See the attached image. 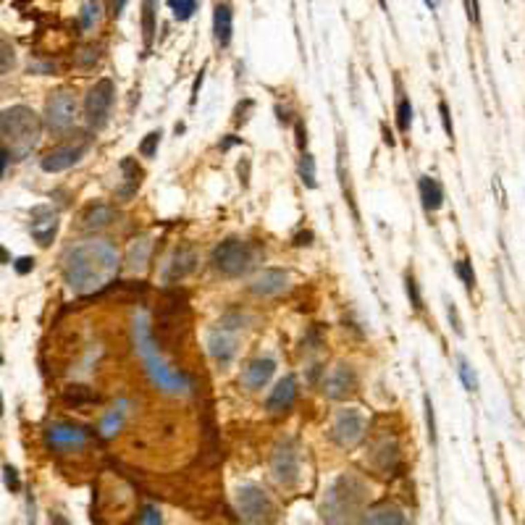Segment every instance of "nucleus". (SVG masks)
Returning <instances> with one entry per match:
<instances>
[{
  "label": "nucleus",
  "instance_id": "5",
  "mask_svg": "<svg viewBox=\"0 0 525 525\" xmlns=\"http://www.w3.org/2000/svg\"><path fill=\"white\" fill-rule=\"evenodd\" d=\"M236 510L242 515V520L249 525H274L278 520V507L276 502L260 486H239L236 491Z\"/></svg>",
  "mask_w": 525,
  "mask_h": 525
},
{
  "label": "nucleus",
  "instance_id": "36",
  "mask_svg": "<svg viewBox=\"0 0 525 525\" xmlns=\"http://www.w3.org/2000/svg\"><path fill=\"white\" fill-rule=\"evenodd\" d=\"M97 58H100V55H97V48H82L74 61H77L79 68H92V66L97 64Z\"/></svg>",
  "mask_w": 525,
  "mask_h": 525
},
{
  "label": "nucleus",
  "instance_id": "29",
  "mask_svg": "<svg viewBox=\"0 0 525 525\" xmlns=\"http://www.w3.org/2000/svg\"><path fill=\"white\" fill-rule=\"evenodd\" d=\"M410 124H412V105H410V100L399 92V100H397V129L402 131V134H407V131H410Z\"/></svg>",
  "mask_w": 525,
  "mask_h": 525
},
{
  "label": "nucleus",
  "instance_id": "13",
  "mask_svg": "<svg viewBox=\"0 0 525 525\" xmlns=\"http://www.w3.org/2000/svg\"><path fill=\"white\" fill-rule=\"evenodd\" d=\"M354 389H357V373L347 363L331 368V373L323 379V392H326L328 399H347L354 394Z\"/></svg>",
  "mask_w": 525,
  "mask_h": 525
},
{
  "label": "nucleus",
  "instance_id": "10",
  "mask_svg": "<svg viewBox=\"0 0 525 525\" xmlns=\"http://www.w3.org/2000/svg\"><path fill=\"white\" fill-rule=\"evenodd\" d=\"M365 418L360 410H341L334 428H331V439L341 446V449H354L365 439Z\"/></svg>",
  "mask_w": 525,
  "mask_h": 525
},
{
  "label": "nucleus",
  "instance_id": "42",
  "mask_svg": "<svg viewBox=\"0 0 525 525\" xmlns=\"http://www.w3.org/2000/svg\"><path fill=\"white\" fill-rule=\"evenodd\" d=\"M11 66H13V48L8 45V39L3 37V66H0V71H3V74H8V71H11Z\"/></svg>",
  "mask_w": 525,
  "mask_h": 525
},
{
  "label": "nucleus",
  "instance_id": "35",
  "mask_svg": "<svg viewBox=\"0 0 525 525\" xmlns=\"http://www.w3.org/2000/svg\"><path fill=\"white\" fill-rule=\"evenodd\" d=\"M405 284H407V297L412 302V307L415 310H423V300H420V289H418V281H415V276L407 274L405 276Z\"/></svg>",
  "mask_w": 525,
  "mask_h": 525
},
{
  "label": "nucleus",
  "instance_id": "49",
  "mask_svg": "<svg viewBox=\"0 0 525 525\" xmlns=\"http://www.w3.org/2000/svg\"><path fill=\"white\" fill-rule=\"evenodd\" d=\"M381 6H383V0H381Z\"/></svg>",
  "mask_w": 525,
  "mask_h": 525
},
{
  "label": "nucleus",
  "instance_id": "4",
  "mask_svg": "<svg viewBox=\"0 0 525 525\" xmlns=\"http://www.w3.org/2000/svg\"><path fill=\"white\" fill-rule=\"evenodd\" d=\"M45 121L26 105H11L0 116V137L3 147L11 153L16 160H24L39 142Z\"/></svg>",
  "mask_w": 525,
  "mask_h": 525
},
{
  "label": "nucleus",
  "instance_id": "23",
  "mask_svg": "<svg viewBox=\"0 0 525 525\" xmlns=\"http://www.w3.org/2000/svg\"><path fill=\"white\" fill-rule=\"evenodd\" d=\"M420 200H423V208L428 213H436V210L444 205V189L441 184L431 179V176H420Z\"/></svg>",
  "mask_w": 525,
  "mask_h": 525
},
{
  "label": "nucleus",
  "instance_id": "8",
  "mask_svg": "<svg viewBox=\"0 0 525 525\" xmlns=\"http://www.w3.org/2000/svg\"><path fill=\"white\" fill-rule=\"evenodd\" d=\"M90 147H92L90 134H87V131H77V134H71L66 142L52 147L50 153H45V158L39 160V169L45 171V173H58V171L71 169L74 163H79L82 158L87 155Z\"/></svg>",
  "mask_w": 525,
  "mask_h": 525
},
{
  "label": "nucleus",
  "instance_id": "1",
  "mask_svg": "<svg viewBox=\"0 0 525 525\" xmlns=\"http://www.w3.org/2000/svg\"><path fill=\"white\" fill-rule=\"evenodd\" d=\"M118 252L105 239L77 242L64 252V278L77 294H92L108 287L118 274Z\"/></svg>",
  "mask_w": 525,
  "mask_h": 525
},
{
  "label": "nucleus",
  "instance_id": "9",
  "mask_svg": "<svg viewBox=\"0 0 525 525\" xmlns=\"http://www.w3.org/2000/svg\"><path fill=\"white\" fill-rule=\"evenodd\" d=\"M113 100H116V84L111 79H97L84 97V118L90 129L100 131L108 124Z\"/></svg>",
  "mask_w": 525,
  "mask_h": 525
},
{
  "label": "nucleus",
  "instance_id": "40",
  "mask_svg": "<svg viewBox=\"0 0 525 525\" xmlns=\"http://www.w3.org/2000/svg\"><path fill=\"white\" fill-rule=\"evenodd\" d=\"M426 423H428V439L431 444H436V418H433V405L428 397H426Z\"/></svg>",
  "mask_w": 525,
  "mask_h": 525
},
{
  "label": "nucleus",
  "instance_id": "25",
  "mask_svg": "<svg viewBox=\"0 0 525 525\" xmlns=\"http://www.w3.org/2000/svg\"><path fill=\"white\" fill-rule=\"evenodd\" d=\"M121 171H124V184L118 187V197L121 200H129V197L137 195V189H140V182H142V169L126 158V160H121Z\"/></svg>",
  "mask_w": 525,
  "mask_h": 525
},
{
  "label": "nucleus",
  "instance_id": "28",
  "mask_svg": "<svg viewBox=\"0 0 525 525\" xmlns=\"http://www.w3.org/2000/svg\"><path fill=\"white\" fill-rule=\"evenodd\" d=\"M124 407H126V402H118V407H113V410L105 415L103 423H100V433H103L105 439H111V436L121 428V420H124V412H126Z\"/></svg>",
  "mask_w": 525,
  "mask_h": 525
},
{
  "label": "nucleus",
  "instance_id": "34",
  "mask_svg": "<svg viewBox=\"0 0 525 525\" xmlns=\"http://www.w3.org/2000/svg\"><path fill=\"white\" fill-rule=\"evenodd\" d=\"M160 137H163V134H160V129H158V131H150V134H147V137L142 140V144H140V153H142L144 158H153V155H155V153H158V144H160Z\"/></svg>",
  "mask_w": 525,
  "mask_h": 525
},
{
  "label": "nucleus",
  "instance_id": "20",
  "mask_svg": "<svg viewBox=\"0 0 525 525\" xmlns=\"http://www.w3.org/2000/svg\"><path fill=\"white\" fill-rule=\"evenodd\" d=\"M213 35H216V42L226 48L231 42V35H234V11L226 0H216V8H213Z\"/></svg>",
  "mask_w": 525,
  "mask_h": 525
},
{
  "label": "nucleus",
  "instance_id": "21",
  "mask_svg": "<svg viewBox=\"0 0 525 525\" xmlns=\"http://www.w3.org/2000/svg\"><path fill=\"white\" fill-rule=\"evenodd\" d=\"M208 352L213 360H218L221 365H229L234 360L236 354V341L234 336L226 331V328H218V331H210L208 334Z\"/></svg>",
  "mask_w": 525,
  "mask_h": 525
},
{
  "label": "nucleus",
  "instance_id": "18",
  "mask_svg": "<svg viewBox=\"0 0 525 525\" xmlns=\"http://www.w3.org/2000/svg\"><path fill=\"white\" fill-rule=\"evenodd\" d=\"M289 287V276L278 268H265L260 274L252 278L249 289L258 294V297H276Z\"/></svg>",
  "mask_w": 525,
  "mask_h": 525
},
{
  "label": "nucleus",
  "instance_id": "37",
  "mask_svg": "<svg viewBox=\"0 0 525 525\" xmlns=\"http://www.w3.org/2000/svg\"><path fill=\"white\" fill-rule=\"evenodd\" d=\"M160 512L153 507V504H144L142 512H140V525H160Z\"/></svg>",
  "mask_w": 525,
  "mask_h": 525
},
{
  "label": "nucleus",
  "instance_id": "38",
  "mask_svg": "<svg viewBox=\"0 0 525 525\" xmlns=\"http://www.w3.org/2000/svg\"><path fill=\"white\" fill-rule=\"evenodd\" d=\"M3 478H6V486H8V491H11V494H16V491L21 488L19 472H16V468H13V465H6V468H3Z\"/></svg>",
  "mask_w": 525,
  "mask_h": 525
},
{
  "label": "nucleus",
  "instance_id": "12",
  "mask_svg": "<svg viewBox=\"0 0 525 525\" xmlns=\"http://www.w3.org/2000/svg\"><path fill=\"white\" fill-rule=\"evenodd\" d=\"M271 470H274V478L278 486L284 488H292L300 478V455L292 441H284V444L276 446L274 457H271Z\"/></svg>",
  "mask_w": 525,
  "mask_h": 525
},
{
  "label": "nucleus",
  "instance_id": "24",
  "mask_svg": "<svg viewBox=\"0 0 525 525\" xmlns=\"http://www.w3.org/2000/svg\"><path fill=\"white\" fill-rule=\"evenodd\" d=\"M150 252H153V239H150V236H140V239L131 242L129 255H126V268H129L131 274L142 271L144 265H147Z\"/></svg>",
  "mask_w": 525,
  "mask_h": 525
},
{
  "label": "nucleus",
  "instance_id": "47",
  "mask_svg": "<svg viewBox=\"0 0 525 525\" xmlns=\"http://www.w3.org/2000/svg\"><path fill=\"white\" fill-rule=\"evenodd\" d=\"M124 6H126V0H113V16H121L124 13Z\"/></svg>",
  "mask_w": 525,
  "mask_h": 525
},
{
  "label": "nucleus",
  "instance_id": "22",
  "mask_svg": "<svg viewBox=\"0 0 525 525\" xmlns=\"http://www.w3.org/2000/svg\"><path fill=\"white\" fill-rule=\"evenodd\" d=\"M360 525H407V523H405V512L399 510L397 504L383 502V504L370 507V510L363 515Z\"/></svg>",
  "mask_w": 525,
  "mask_h": 525
},
{
  "label": "nucleus",
  "instance_id": "27",
  "mask_svg": "<svg viewBox=\"0 0 525 525\" xmlns=\"http://www.w3.org/2000/svg\"><path fill=\"white\" fill-rule=\"evenodd\" d=\"M155 35V0H142V37L144 45L150 48Z\"/></svg>",
  "mask_w": 525,
  "mask_h": 525
},
{
  "label": "nucleus",
  "instance_id": "31",
  "mask_svg": "<svg viewBox=\"0 0 525 525\" xmlns=\"http://www.w3.org/2000/svg\"><path fill=\"white\" fill-rule=\"evenodd\" d=\"M171 11H173V19L179 21H187L197 8V0H169Z\"/></svg>",
  "mask_w": 525,
  "mask_h": 525
},
{
  "label": "nucleus",
  "instance_id": "26",
  "mask_svg": "<svg viewBox=\"0 0 525 525\" xmlns=\"http://www.w3.org/2000/svg\"><path fill=\"white\" fill-rule=\"evenodd\" d=\"M100 19H103V3L100 0H87L82 13H79V26L82 29H92V26L100 24Z\"/></svg>",
  "mask_w": 525,
  "mask_h": 525
},
{
  "label": "nucleus",
  "instance_id": "11",
  "mask_svg": "<svg viewBox=\"0 0 525 525\" xmlns=\"http://www.w3.org/2000/svg\"><path fill=\"white\" fill-rule=\"evenodd\" d=\"M45 441L52 452H77L82 446H87L90 433L77 423H52L45 431Z\"/></svg>",
  "mask_w": 525,
  "mask_h": 525
},
{
  "label": "nucleus",
  "instance_id": "43",
  "mask_svg": "<svg viewBox=\"0 0 525 525\" xmlns=\"http://www.w3.org/2000/svg\"><path fill=\"white\" fill-rule=\"evenodd\" d=\"M32 268H35V258H19L16 260V271L19 274H29Z\"/></svg>",
  "mask_w": 525,
  "mask_h": 525
},
{
  "label": "nucleus",
  "instance_id": "14",
  "mask_svg": "<svg viewBox=\"0 0 525 525\" xmlns=\"http://www.w3.org/2000/svg\"><path fill=\"white\" fill-rule=\"evenodd\" d=\"M197 249L192 245H179V247L173 249V255H171L169 260V268H166V281L173 284V281H182L184 276H189L192 271L197 268Z\"/></svg>",
  "mask_w": 525,
  "mask_h": 525
},
{
  "label": "nucleus",
  "instance_id": "48",
  "mask_svg": "<svg viewBox=\"0 0 525 525\" xmlns=\"http://www.w3.org/2000/svg\"><path fill=\"white\" fill-rule=\"evenodd\" d=\"M426 3H428V6H431V8H433V6H436V0H426Z\"/></svg>",
  "mask_w": 525,
  "mask_h": 525
},
{
  "label": "nucleus",
  "instance_id": "46",
  "mask_svg": "<svg viewBox=\"0 0 525 525\" xmlns=\"http://www.w3.org/2000/svg\"><path fill=\"white\" fill-rule=\"evenodd\" d=\"M247 169H249V163L242 160V163H239V179H242V184H247Z\"/></svg>",
  "mask_w": 525,
  "mask_h": 525
},
{
  "label": "nucleus",
  "instance_id": "15",
  "mask_svg": "<svg viewBox=\"0 0 525 525\" xmlns=\"http://www.w3.org/2000/svg\"><path fill=\"white\" fill-rule=\"evenodd\" d=\"M294 399H297V379H294V376H287V379H281L276 383L274 392L268 394L265 410H268L271 415H281V412L292 410Z\"/></svg>",
  "mask_w": 525,
  "mask_h": 525
},
{
  "label": "nucleus",
  "instance_id": "6",
  "mask_svg": "<svg viewBox=\"0 0 525 525\" xmlns=\"http://www.w3.org/2000/svg\"><path fill=\"white\" fill-rule=\"evenodd\" d=\"M210 262L221 276L236 278V276L247 274L249 265H252V245L245 239H236V236L223 239L221 245L213 249Z\"/></svg>",
  "mask_w": 525,
  "mask_h": 525
},
{
  "label": "nucleus",
  "instance_id": "30",
  "mask_svg": "<svg viewBox=\"0 0 525 525\" xmlns=\"http://www.w3.org/2000/svg\"><path fill=\"white\" fill-rule=\"evenodd\" d=\"M455 271H457L459 281L465 284V289H468V292H472V289H475V274H472L470 260H468V258H459V260L455 262Z\"/></svg>",
  "mask_w": 525,
  "mask_h": 525
},
{
  "label": "nucleus",
  "instance_id": "32",
  "mask_svg": "<svg viewBox=\"0 0 525 525\" xmlns=\"http://www.w3.org/2000/svg\"><path fill=\"white\" fill-rule=\"evenodd\" d=\"M300 176H302V182H305V187H310L313 189L315 187V160L310 153H302L300 158Z\"/></svg>",
  "mask_w": 525,
  "mask_h": 525
},
{
  "label": "nucleus",
  "instance_id": "3",
  "mask_svg": "<svg viewBox=\"0 0 525 525\" xmlns=\"http://www.w3.org/2000/svg\"><path fill=\"white\" fill-rule=\"evenodd\" d=\"M365 484L350 472H341L339 478L328 486L326 499L321 504L323 525H352L365 507Z\"/></svg>",
  "mask_w": 525,
  "mask_h": 525
},
{
  "label": "nucleus",
  "instance_id": "19",
  "mask_svg": "<svg viewBox=\"0 0 525 525\" xmlns=\"http://www.w3.org/2000/svg\"><path fill=\"white\" fill-rule=\"evenodd\" d=\"M113 221H116V210L108 202H92L79 216V226L84 231H100V229H108Z\"/></svg>",
  "mask_w": 525,
  "mask_h": 525
},
{
  "label": "nucleus",
  "instance_id": "16",
  "mask_svg": "<svg viewBox=\"0 0 525 525\" xmlns=\"http://www.w3.org/2000/svg\"><path fill=\"white\" fill-rule=\"evenodd\" d=\"M29 229H32V236H35V242L39 247H48L55 239V231H58V216L50 208H35Z\"/></svg>",
  "mask_w": 525,
  "mask_h": 525
},
{
  "label": "nucleus",
  "instance_id": "45",
  "mask_svg": "<svg viewBox=\"0 0 525 525\" xmlns=\"http://www.w3.org/2000/svg\"><path fill=\"white\" fill-rule=\"evenodd\" d=\"M50 525H71V523L66 520L61 512H52V515H50Z\"/></svg>",
  "mask_w": 525,
  "mask_h": 525
},
{
  "label": "nucleus",
  "instance_id": "2",
  "mask_svg": "<svg viewBox=\"0 0 525 525\" xmlns=\"http://www.w3.org/2000/svg\"><path fill=\"white\" fill-rule=\"evenodd\" d=\"M131 339H134V350H137V354L142 357L147 376H150V381L155 383L160 392L182 394L189 389V379L184 376L182 370H173V368L158 354L155 339H153V328H150V321H147V315L144 313H140L137 318H134Z\"/></svg>",
  "mask_w": 525,
  "mask_h": 525
},
{
  "label": "nucleus",
  "instance_id": "44",
  "mask_svg": "<svg viewBox=\"0 0 525 525\" xmlns=\"http://www.w3.org/2000/svg\"><path fill=\"white\" fill-rule=\"evenodd\" d=\"M297 144H300V150H305V144H307V131H305V126H302V121H297Z\"/></svg>",
  "mask_w": 525,
  "mask_h": 525
},
{
  "label": "nucleus",
  "instance_id": "41",
  "mask_svg": "<svg viewBox=\"0 0 525 525\" xmlns=\"http://www.w3.org/2000/svg\"><path fill=\"white\" fill-rule=\"evenodd\" d=\"M439 113H441V124H444L446 137L452 140V137H455V126H452V116H449V105H446L444 100L439 103Z\"/></svg>",
  "mask_w": 525,
  "mask_h": 525
},
{
  "label": "nucleus",
  "instance_id": "7",
  "mask_svg": "<svg viewBox=\"0 0 525 525\" xmlns=\"http://www.w3.org/2000/svg\"><path fill=\"white\" fill-rule=\"evenodd\" d=\"M45 129L50 131L52 137H64L74 129L77 121V97L74 92L61 87V90L50 92L48 103H45Z\"/></svg>",
  "mask_w": 525,
  "mask_h": 525
},
{
  "label": "nucleus",
  "instance_id": "39",
  "mask_svg": "<svg viewBox=\"0 0 525 525\" xmlns=\"http://www.w3.org/2000/svg\"><path fill=\"white\" fill-rule=\"evenodd\" d=\"M446 318H449V323L455 326V331L462 336V334H465V328H462V321H459L457 305H455V302H446Z\"/></svg>",
  "mask_w": 525,
  "mask_h": 525
},
{
  "label": "nucleus",
  "instance_id": "33",
  "mask_svg": "<svg viewBox=\"0 0 525 525\" xmlns=\"http://www.w3.org/2000/svg\"><path fill=\"white\" fill-rule=\"evenodd\" d=\"M457 373H459V379H462V383H465V389L468 392H475L478 389V379H475V373H472V368L470 363L465 360V357H457Z\"/></svg>",
  "mask_w": 525,
  "mask_h": 525
},
{
  "label": "nucleus",
  "instance_id": "17",
  "mask_svg": "<svg viewBox=\"0 0 525 525\" xmlns=\"http://www.w3.org/2000/svg\"><path fill=\"white\" fill-rule=\"evenodd\" d=\"M274 373H276L274 357H258V360L247 363L245 373H242V383L249 392H258V389H262L268 381L274 379Z\"/></svg>",
  "mask_w": 525,
  "mask_h": 525
}]
</instances>
